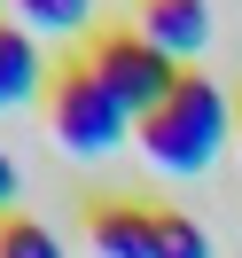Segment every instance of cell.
Listing matches in <instances>:
<instances>
[{"label": "cell", "mask_w": 242, "mask_h": 258, "mask_svg": "<svg viewBox=\"0 0 242 258\" xmlns=\"http://www.w3.org/2000/svg\"><path fill=\"white\" fill-rule=\"evenodd\" d=\"M16 196V164H8V149H0V204Z\"/></svg>", "instance_id": "30bf717a"}, {"label": "cell", "mask_w": 242, "mask_h": 258, "mask_svg": "<svg viewBox=\"0 0 242 258\" xmlns=\"http://www.w3.org/2000/svg\"><path fill=\"white\" fill-rule=\"evenodd\" d=\"M8 8H16L24 32H47V39L86 32V16H94V0H8Z\"/></svg>", "instance_id": "52a82bcc"}, {"label": "cell", "mask_w": 242, "mask_h": 258, "mask_svg": "<svg viewBox=\"0 0 242 258\" xmlns=\"http://www.w3.org/2000/svg\"><path fill=\"white\" fill-rule=\"evenodd\" d=\"M156 258H211V242L188 211H156Z\"/></svg>", "instance_id": "ba28073f"}, {"label": "cell", "mask_w": 242, "mask_h": 258, "mask_svg": "<svg viewBox=\"0 0 242 258\" xmlns=\"http://www.w3.org/2000/svg\"><path fill=\"white\" fill-rule=\"evenodd\" d=\"M86 235H94L102 258H156V211H141V204H94Z\"/></svg>", "instance_id": "5b68a950"}, {"label": "cell", "mask_w": 242, "mask_h": 258, "mask_svg": "<svg viewBox=\"0 0 242 258\" xmlns=\"http://www.w3.org/2000/svg\"><path fill=\"white\" fill-rule=\"evenodd\" d=\"M226 133H234L226 94L211 79H180L172 102L141 117V157L156 164V172H203V164L226 149Z\"/></svg>", "instance_id": "6da1fadb"}, {"label": "cell", "mask_w": 242, "mask_h": 258, "mask_svg": "<svg viewBox=\"0 0 242 258\" xmlns=\"http://www.w3.org/2000/svg\"><path fill=\"white\" fill-rule=\"evenodd\" d=\"M133 32H148L172 63H188V55L211 47V8L203 0H141L133 8Z\"/></svg>", "instance_id": "277c9868"}, {"label": "cell", "mask_w": 242, "mask_h": 258, "mask_svg": "<svg viewBox=\"0 0 242 258\" xmlns=\"http://www.w3.org/2000/svg\"><path fill=\"white\" fill-rule=\"evenodd\" d=\"M47 125H55V141H63L70 157H110L133 117L110 102V86H102L94 71H86V55H78V63L55 71V86H47Z\"/></svg>", "instance_id": "3957f363"}, {"label": "cell", "mask_w": 242, "mask_h": 258, "mask_svg": "<svg viewBox=\"0 0 242 258\" xmlns=\"http://www.w3.org/2000/svg\"><path fill=\"white\" fill-rule=\"evenodd\" d=\"M86 71L110 86V102L133 117V125H141L148 110H164V102H172V86L188 79V71H180L148 32H133V24H125V32H94V39H86Z\"/></svg>", "instance_id": "7a4b0ae2"}, {"label": "cell", "mask_w": 242, "mask_h": 258, "mask_svg": "<svg viewBox=\"0 0 242 258\" xmlns=\"http://www.w3.org/2000/svg\"><path fill=\"white\" fill-rule=\"evenodd\" d=\"M0 258H63V242L39 219H0Z\"/></svg>", "instance_id": "9c48e42d"}, {"label": "cell", "mask_w": 242, "mask_h": 258, "mask_svg": "<svg viewBox=\"0 0 242 258\" xmlns=\"http://www.w3.org/2000/svg\"><path fill=\"white\" fill-rule=\"evenodd\" d=\"M47 63H39V39L24 32V24H0V102L16 110V102H39L47 94Z\"/></svg>", "instance_id": "8992f818"}, {"label": "cell", "mask_w": 242, "mask_h": 258, "mask_svg": "<svg viewBox=\"0 0 242 258\" xmlns=\"http://www.w3.org/2000/svg\"><path fill=\"white\" fill-rule=\"evenodd\" d=\"M0 8H8V0H0Z\"/></svg>", "instance_id": "8fae6325"}]
</instances>
